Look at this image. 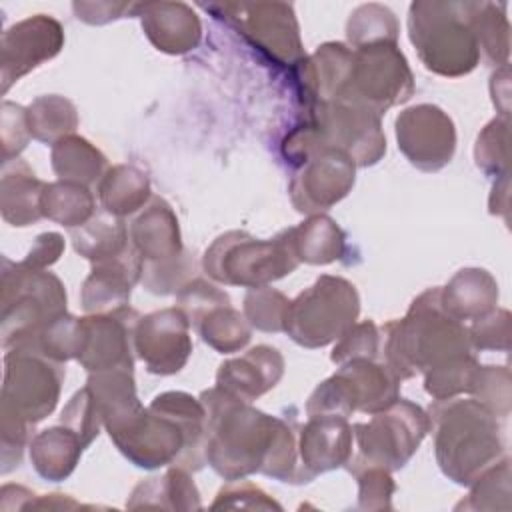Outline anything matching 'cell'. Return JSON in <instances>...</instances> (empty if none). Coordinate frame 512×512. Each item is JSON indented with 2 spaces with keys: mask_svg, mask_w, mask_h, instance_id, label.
Returning a JSON list of instances; mask_svg holds the SVG:
<instances>
[{
  "mask_svg": "<svg viewBox=\"0 0 512 512\" xmlns=\"http://www.w3.org/2000/svg\"><path fill=\"white\" fill-rule=\"evenodd\" d=\"M396 138L410 164L424 172L444 168L456 148L452 120L432 104H418L400 112L396 118Z\"/></svg>",
  "mask_w": 512,
  "mask_h": 512,
  "instance_id": "4fadbf2b",
  "label": "cell"
},
{
  "mask_svg": "<svg viewBox=\"0 0 512 512\" xmlns=\"http://www.w3.org/2000/svg\"><path fill=\"white\" fill-rule=\"evenodd\" d=\"M312 112V124L324 142L346 152L354 164H376L386 152V138L380 130L378 114L342 102H318Z\"/></svg>",
  "mask_w": 512,
  "mask_h": 512,
  "instance_id": "7c38bea8",
  "label": "cell"
},
{
  "mask_svg": "<svg viewBox=\"0 0 512 512\" xmlns=\"http://www.w3.org/2000/svg\"><path fill=\"white\" fill-rule=\"evenodd\" d=\"M40 182L26 162L14 158L4 162L2 168V216L12 226H28L42 218V192Z\"/></svg>",
  "mask_w": 512,
  "mask_h": 512,
  "instance_id": "d4e9b609",
  "label": "cell"
},
{
  "mask_svg": "<svg viewBox=\"0 0 512 512\" xmlns=\"http://www.w3.org/2000/svg\"><path fill=\"white\" fill-rule=\"evenodd\" d=\"M430 416L416 404L398 398L376 412L368 424H354L360 448L358 462L384 470L402 468L430 432Z\"/></svg>",
  "mask_w": 512,
  "mask_h": 512,
  "instance_id": "9c48e42d",
  "label": "cell"
},
{
  "mask_svg": "<svg viewBox=\"0 0 512 512\" xmlns=\"http://www.w3.org/2000/svg\"><path fill=\"white\" fill-rule=\"evenodd\" d=\"M190 272H194V260L186 252L162 262H142L144 286L154 294L180 290L186 282H190Z\"/></svg>",
  "mask_w": 512,
  "mask_h": 512,
  "instance_id": "60d3db41",
  "label": "cell"
},
{
  "mask_svg": "<svg viewBox=\"0 0 512 512\" xmlns=\"http://www.w3.org/2000/svg\"><path fill=\"white\" fill-rule=\"evenodd\" d=\"M284 374V358L276 348L256 346L244 356L220 366L216 386L238 400L252 402L278 384Z\"/></svg>",
  "mask_w": 512,
  "mask_h": 512,
  "instance_id": "7402d4cb",
  "label": "cell"
},
{
  "mask_svg": "<svg viewBox=\"0 0 512 512\" xmlns=\"http://www.w3.org/2000/svg\"><path fill=\"white\" fill-rule=\"evenodd\" d=\"M348 42L354 48L398 40V22L390 8L382 4H362L358 6L346 24Z\"/></svg>",
  "mask_w": 512,
  "mask_h": 512,
  "instance_id": "e575fe53",
  "label": "cell"
},
{
  "mask_svg": "<svg viewBox=\"0 0 512 512\" xmlns=\"http://www.w3.org/2000/svg\"><path fill=\"white\" fill-rule=\"evenodd\" d=\"M472 30L478 48L486 58L496 64H508L510 52V24L506 18V6L494 2H476L472 12Z\"/></svg>",
  "mask_w": 512,
  "mask_h": 512,
  "instance_id": "d6a6232c",
  "label": "cell"
},
{
  "mask_svg": "<svg viewBox=\"0 0 512 512\" xmlns=\"http://www.w3.org/2000/svg\"><path fill=\"white\" fill-rule=\"evenodd\" d=\"M430 416L436 422L438 464L454 482L472 484L502 456L504 440L496 414L478 400H436Z\"/></svg>",
  "mask_w": 512,
  "mask_h": 512,
  "instance_id": "3957f363",
  "label": "cell"
},
{
  "mask_svg": "<svg viewBox=\"0 0 512 512\" xmlns=\"http://www.w3.org/2000/svg\"><path fill=\"white\" fill-rule=\"evenodd\" d=\"M2 408L24 418L28 424L46 418L60 394L64 370L60 362L32 348H14L6 354Z\"/></svg>",
  "mask_w": 512,
  "mask_h": 512,
  "instance_id": "30bf717a",
  "label": "cell"
},
{
  "mask_svg": "<svg viewBox=\"0 0 512 512\" xmlns=\"http://www.w3.org/2000/svg\"><path fill=\"white\" fill-rule=\"evenodd\" d=\"M354 160L332 146H322L300 162L290 196L298 212L314 214L342 200L354 184Z\"/></svg>",
  "mask_w": 512,
  "mask_h": 512,
  "instance_id": "5bb4252c",
  "label": "cell"
},
{
  "mask_svg": "<svg viewBox=\"0 0 512 512\" xmlns=\"http://www.w3.org/2000/svg\"><path fill=\"white\" fill-rule=\"evenodd\" d=\"M210 466L226 480L264 472L282 482H302L296 440L290 426L268 416L218 386L202 394Z\"/></svg>",
  "mask_w": 512,
  "mask_h": 512,
  "instance_id": "6da1fadb",
  "label": "cell"
},
{
  "mask_svg": "<svg viewBox=\"0 0 512 512\" xmlns=\"http://www.w3.org/2000/svg\"><path fill=\"white\" fill-rule=\"evenodd\" d=\"M470 394L496 416L510 412V372L504 366H476L470 380Z\"/></svg>",
  "mask_w": 512,
  "mask_h": 512,
  "instance_id": "8d00e7d4",
  "label": "cell"
},
{
  "mask_svg": "<svg viewBox=\"0 0 512 512\" xmlns=\"http://www.w3.org/2000/svg\"><path fill=\"white\" fill-rule=\"evenodd\" d=\"M476 366H478V362L472 354L448 360V362L424 372L426 374L424 388L436 400L454 398L456 394L468 392Z\"/></svg>",
  "mask_w": 512,
  "mask_h": 512,
  "instance_id": "74e56055",
  "label": "cell"
},
{
  "mask_svg": "<svg viewBox=\"0 0 512 512\" xmlns=\"http://www.w3.org/2000/svg\"><path fill=\"white\" fill-rule=\"evenodd\" d=\"M142 276V258L134 246L112 260L94 264L82 286V306L86 312L106 314L126 306L132 286Z\"/></svg>",
  "mask_w": 512,
  "mask_h": 512,
  "instance_id": "44dd1931",
  "label": "cell"
},
{
  "mask_svg": "<svg viewBox=\"0 0 512 512\" xmlns=\"http://www.w3.org/2000/svg\"><path fill=\"white\" fill-rule=\"evenodd\" d=\"M360 312L356 288L338 276H320L288 306L284 332L306 348L338 340Z\"/></svg>",
  "mask_w": 512,
  "mask_h": 512,
  "instance_id": "52a82bcc",
  "label": "cell"
},
{
  "mask_svg": "<svg viewBox=\"0 0 512 512\" xmlns=\"http://www.w3.org/2000/svg\"><path fill=\"white\" fill-rule=\"evenodd\" d=\"M474 156L486 174H496V178L508 174V116L494 118L478 134Z\"/></svg>",
  "mask_w": 512,
  "mask_h": 512,
  "instance_id": "f35d334b",
  "label": "cell"
},
{
  "mask_svg": "<svg viewBox=\"0 0 512 512\" xmlns=\"http://www.w3.org/2000/svg\"><path fill=\"white\" fill-rule=\"evenodd\" d=\"M384 330L386 366L400 380L472 354L468 330L446 312L440 288L422 292L412 302L406 318L386 324Z\"/></svg>",
  "mask_w": 512,
  "mask_h": 512,
  "instance_id": "7a4b0ae2",
  "label": "cell"
},
{
  "mask_svg": "<svg viewBox=\"0 0 512 512\" xmlns=\"http://www.w3.org/2000/svg\"><path fill=\"white\" fill-rule=\"evenodd\" d=\"M62 424L78 434L84 448L98 436L100 424H104V420L102 410L88 386L78 390L66 404L62 412Z\"/></svg>",
  "mask_w": 512,
  "mask_h": 512,
  "instance_id": "ab89813d",
  "label": "cell"
},
{
  "mask_svg": "<svg viewBox=\"0 0 512 512\" xmlns=\"http://www.w3.org/2000/svg\"><path fill=\"white\" fill-rule=\"evenodd\" d=\"M470 344L476 350H508L510 346V312L492 310L474 320L468 330Z\"/></svg>",
  "mask_w": 512,
  "mask_h": 512,
  "instance_id": "ee69618b",
  "label": "cell"
},
{
  "mask_svg": "<svg viewBox=\"0 0 512 512\" xmlns=\"http://www.w3.org/2000/svg\"><path fill=\"white\" fill-rule=\"evenodd\" d=\"M130 240L142 262H162L182 254L178 220L172 208L158 196L132 222Z\"/></svg>",
  "mask_w": 512,
  "mask_h": 512,
  "instance_id": "603a6c76",
  "label": "cell"
},
{
  "mask_svg": "<svg viewBox=\"0 0 512 512\" xmlns=\"http://www.w3.org/2000/svg\"><path fill=\"white\" fill-rule=\"evenodd\" d=\"M358 482H360V506L364 508H388L390 494L394 490V482L388 476V472L380 466H366L364 470L358 472Z\"/></svg>",
  "mask_w": 512,
  "mask_h": 512,
  "instance_id": "bcb514c9",
  "label": "cell"
},
{
  "mask_svg": "<svg viewBox=\"0 0 512 512\" xmlns=\"http://www.w3.org/2000/svg\"><path fill=\"white\" fill-rule=\"evenodd\" d=\"M414 92L412 72L396 44L380 42L352 50L350 76L334 102L362 106L374 114L406 102Z\"/></svg>",
  "mask_w": 512,
  "mask_h": 512,
  "instance_id": "ba28073f",
  "label": "cell"
},
{
  "mask_svg": "<svg viewBox=\"0 0 512 512\" xmlns=\"http://www.w3.org/2000/svg\"><path fill=\"white\" fill-rule=\"evenodd\" d=\"M190 320L176 308H164L138 320L134 328V352L144 360L152 374H176L184 368L192 340Z\"/></svg>",
  "mask_w": 512,
  "mask_h": 512,
  "instance_id": "9a60e30c",
  "label": "cell"
},
{
  "mask_svg": "<svg viewBox=\"0 0 512 512\" xmlns=\"http://www.w3.org/2000/svg\"><path fill=\"white\" fill-rule=\"evenodd\" d=\"M380 348V332L374 322L366 320L360 324H352L340 338L332 350V362L344 364L350 360L366 358L374 360Z\"/></svg>",
  "mask_w": 512,
  "mask_h": 512,
  "instance_id": "b9f144b4",
  "label": "cell"
},
{
  "mask_svg": "<svg viewBox=\"0 0 512 512\" xmlns=\"http://www.w3.org/2000/svg\"><path fill=\"white\" fill-rule=\"evenodd\" d=\"M136 16L148 40L162 52L186 54L200 42V18L184 2H144L138 4Z\"/></svg>",
  "mask_w": 512,
  "mask_h": 512,
  "instance_id": "ffe728a7",
  "label": "cell"
},
{
  "mask_svg": "<svg viewBox=\"0 0 512 512\" xmlns=\"http://www.w3.org/2000/svg\"><path fill=\"white\" fill-rule=\"evenodd\" d=\"M176 300H178V308L186 314V318L190 320L192 326H196L198 320L202 316H206L210 310H214L222 304H230L226 292H222L220 288H216L200 278L186 282L178 290Z\"/></svg>",
  "mask_w": 512,
  "mask_h": 512,
  "instance_id": "7bdbcfd3",
  "label": "cell"
},
{
  "mask_svg": "<svg viewBox=\"0 0 512 512\" xmlns=\"http://www.w3.org/2000/svg\"><path fill=\"white\" fill-rule=\"evenodd\" d=\"M52 168L60 180L88 186L102 176L106 158L88 140L80 136H66L52 148Z\"/></svg>",
  "mask_w": 512,
  "mask_h": 512,
  "instance_id": "f1b7e54d",
  "label": "cell"
},
{
  "mask_svg": "<svg viewBox=\"0 0 512 512\" xmlns=\"http://www.w3.org/2000/svg\"><path fill=\"white\" fill-rule=\"evenodd\" d=\"M288 230L274 240H258L232 230L218 236L204 254V270L218 282L260 288L296 270Z\"/></svg>",
  "mask_w": 512,
  "mask_h": 512,
  "instance_id": "8992f818",
  "label": "cell"
},
{
  "mask_svg": "<svg viewBox=\"0 0 512 512\" xmlns=\"http://www.w3.org/2000/svg\"><path fill=\"white\" fill-rule=\"evenodd\" d=\"M290 300L268 286L252 288L244 298V314L250 326H256L264 332H280L284 330L286 312H288Z\"/></svg>",
  "mask_w": 512,
  "mask_h": 512,
  "instance_id": "d590c367",
  "label": "cell"
},
{
  "mask_svg": "<svg viewBox=\"0 0 512 512\" xmlns=\"http://www.w3.org/2000/svg\"><path fill=\"white\" fill-rule=\"evenodd\" d=\"M76 18L88 24H106L110 20L124 18L126 14L136 16L138 2H74Z\"/></svg>",
  "mask_w": 512,
  "mask_h": 512,
  "instance_id": "7dc6e473",
  "label": "cell"
},
{
  "mask_svg": "<svg viewBox=\"0 0 512 512\" xmlns=\"http://www.w3.org/2000/svg\"><path fill=\"white\" fill-rule=\"evenodd\" d=\"M202 340L214 350L236 352L250 340V322L230 304H222L202 316L196 324Z\"/></svg>",
  "mask_w": 512,
  "mask_h": 512,
  "instance_id": "836d02e7",
  "label": "cell"
},
{
  "mask_svg": "<svg viewBox=\"0 0 512 512\" xmlns=\"http://www.w3.org/2000/svg\"><path fill=\"white\" fill-rule=\"evenodd\" d=\"M30 136L26 110L18 104L4 102L2 104V146H4V162L10 156H18V152L26 146Z\"/></svg>",
  "mask_w": 512,
  "mask_h": 512,
  "instance_id": "f6af8a7d",
  "label": "cell"
},
{
  "mask_svg": "<svg viewBox=\"0 0 512 512\" xmlns=\"http://www.w3.org/2000/svg\"><path fill=\"white\" fill-rule=\"evenodd\" d=\"M72 240L76 252L94 264L118 258L132 248L128 230L116 216H96L88 220L78 230H72Z\"/></svg>",
  "mask_w": 512,
  "mask_h": 512,
  "instance_id": "83f0119b",
  "label": "cell"
},
{
  "mask_svg": "<svg viewBox=\"0 0 512 512\" xmlns=\"http://www.w3.org/2000/svg\"><path fill=\"white\" fill-rule=\"evenodd\" d=\"M98 194L102 206L112 216H126L138 210L150 196V184L146 174L134 166H114L106 170L100 180Z\"/></svg>",
  "mask_w": 512,
  "mask_h": 512,
  "instance_id": "f546056e",
  "label": "cell"
},
{
  "mask_svg": "<svg viewBox=\"0 0 512 512\" xmlns=\"http://www.w3.org/2000/svg\"><path fill=\"white\" fill-rule=\"evenodd\" d=\"M290 244L298 262L328 264L344 252V232L328 216L316 214L298 228H288Z\"/></svg>",
  "mask_w": 512,
  "mask_h": 512,
  "instance_id": "4316f807",
  "label": "cell"
},
{
  "mask_svg": "<svg viewBox=\"0 0 512 512\" xmlns=\"http://www.w3.org/2000/svg\"><path fill=\"white\" fill-rule=\"evenodd\" d=\"M332 378L352 412L376 414L398 400L400 378L388 366H380L374 360L358 358L344 362Z\"/></svg>",
  "mask_w": 512,
  "mask_h": 512,
  "instance_id": "d6986e66",
  "label": "cell"
},
{
  "mask_svg": "<svg viewBox=\"0 0 512 512\" xmlns=\"http://www.w3.org/2000/svg\"><path fill=\"white\" fill-rule=\"evenodd\" d=\"M84 346L78 362L88 372L132 370L134 366V328L140 320L130 306H120L106 314L86 316Z\"/></svg>",
  "mask_w": 512,
  "mask_h": 512,
  "instance_id": "2e32d148",
  "label": "cell"
},
{
  "mask_svg": "<svg viewBox=\"0 0 512 512\" xmlns=\"http://www.w3.org/2000/svg\"><path fill=\"white\" fill-rule=\"evenodd\" d=\"M302 476L308 482L318 472L338 468L348 462L352 450V428L344 416L310 414L300 430Z\"/></svg>",
  "mask_w": 512,
  "mask_h": 512,
  "instance_id": "ac0fdd59",
  "label": "cell"
},
{
  "mask_svg": "<svg viewBox=\"0 0 512 512\" xmlns=\"http://www.w3.org/2000/svg\"><path fill=\"white\" fill-rule=\"evenodd\" d=\"M476 2L410 4L408 32L424 66L442 76H462L476 68L480 48L472 30Z\"/></svg>",
  "mask_w": 512,
  "mask_h": 512,
  "instance_id": "277c9868",
  "label": "cell"
},
{
  "mask_svg": "<svg viewBox=\"0 0 512 512\" xmlns=\"http://www.w3.org/2000/svg\"><path fill=\"white\" fill-rule=\"evenodd\" d=\"M26 116H28L30 136L46 144H56L58 140L66 138L70 132L76 130V124H78V114L74 104L56 94L36 98L28 106Z\"/></svg>",
  "mask_w": 512,
  "mask_h": 512,
  "instance_id": "1f68e13d",
  "label": "cell"
},
{
  "mask_svg": "<svg viewBox=\"0 0 512 512\" xmlns=\"http://www.w3.org/2000/svg\"><path fill=\"white\" fill-rule=\"evenodd\" d=\"M84 444L68 426H54L42 430L30 444V458L40 476L58 482L66 478L82 452Z\"/></svg>",
  "mask_w": 512,
  "mask_h": 512,
  "instance_id": "484cf974",
  "label": "cell"
},
{
  "mask_svg": "<svg viewBox=\"0 0 512 512\" xmlns=\"http://www.w3.org/2000/svg\"><path fill=\"white\" fill-rule=\"evenodd\" d=\"M440 300L446 312L458 322L478 320L492 312L498 300L496 280L482 268H464L440 288Z\"/></svg>",
  "mask_w": 512,
  "mask_h": 512,
  "instance_id": "cb8c5ba5",
  "label": "cell"
},
{
  "mask_svg": "<svg viewBox=\"0 0 512 512\" xmlns=\"http://www.w3.org/2000/svg\"><path fill=\"white\" fill-rule=\"evenodd\" d=\"M64 312L66 292L52 272L4 258L2 342L6 348L30 346L42 328Z\"/></svg>",
  "mask_w": 512,
  "mask_h": 512,
  "instance_id": "5b68a950",
  "label": "cell"
},
{
  "mask_svg": "<svg viewBox=\"0 0 512 512\" xmlns=\"http://www.w3.org/2000/svg\"><path fill=\"white\" fill-rule=\"evenodd\" d=\"M64 46V30L58 20L36 14L10 26L2 36V90L20 76L54 58Z\"/></svg>",
  "mask_w": 512,
  "mask_h": 512,
  "instance_id": "e0dca14e",
  "label": "cell"
},
{
  "mask_svg": "<svg viewBox=\"0 0 512 512\" xmlns=\"http://www.w3.org/2000/svg\"><path fill=\"white\" fill-rule=\"evenodd\" d=\"M64 250V240L60 234L56 232H46V234H40L36 238V244L32 246V250L28 252L24 264L32 266V268H44V266H50L54 264L60 254Z\"/></svg>",
  "mask_w": 512,
  "mask_h": 512,
  "instance_id": "c3c4849f",
  "label": "cell"
},
{
  "mask_svg": "<svg viewBox=\"0 0 512 512\" xmlns=\"http://www.w3.org/2000/svg\"><path fill=\"white\" fill-rule=\"evenodd\" d=\"M42 214L62 226H84L94 214V198L86 186L60 180L46 184L42 192Z\"/></svg>",
  "mask_w": 512,
  "mask_h": 512,
  "instance_id": "4dcf8cb0",
  "label": "cell"
},
{
  "mask_svg": "<svg viewBox=\"0 0 512 512\" xmlns=\"http://www.w3.org/2000/svg\"><path fill=\"white\" fill-rule=\"evenodd\" d=\"M226 16H232L242 34L260 52L268 54L278 64L298 66L306 56L298 34L294 8L284 2H256V4H218L214 6Z\"/></svg>",
  "mask_w": 512,
  "mask_h": 512,
  "instance_id": "8fae6325",
  "label": "cell"
}]
</instances>
